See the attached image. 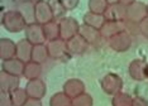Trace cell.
<instances>
[{"instance_id": "obj_8", "label": "cell", "mask_w": 148, "mask_h": 106, "mask_svg": "<svg viewBox=\"0 0 148 106\" xmlns=\"http://www.w3.org/2000/svg\"><path fill=\"white\" fill-rule=\"evenodd\" d=\"M148 16L147 12V4H144L142 1H134L130 5L127 6V19L132 22L140 23L144 18Z\"/></svg>"}, {"instance_id": "obj_24", "label": "cell", "mask_w": 148, "mask_h": 106, "mask_svg": "<svg viewBox=\"0 0 148 106\" xmlns=\"http://www.w3.org/2000/svg\"><path fill=\"white\" fill-rule=\"evenodd\" d=\"M43 31H45V35L47 42L49 41H55V39L60 38V24L58 20H52L47 24L43 25Z\"/></svg>"}, {"instance_id": "obj_5", "label": "cell", "mask_w": 148, "mask_h": 106, "mask_svg": "<svg viewBox=\"0 0 148 106\" xmlns=\"http://www.w3.org/2000/svg\"><path fill=\"white\" fill-rule=\"evenodd\" d=\"M128 73L134 81H144L148 78V63L144 59H133L128 66Z\"/></svg>"}, {"instance_id": "obj_9", "label": "cell", "mask_w": 148, "mask_h": 106, "mask_svg": "<svg viewBox=\"0 0 148 106\" xmlns=\"http://www.w3.org/2000/svg\"><path fill=\"white\" fill-rule=\"evenodd\" d=\"M24 88L29 96V99H37V100H42L47 92V86L45 84V81L41 78L29 80Z\"/></svg>"}, {"instance_id": "obj_18", "label": "cell", "mask_w": 148, "mask_h": 106, "mask_svg": "<svg viewBox=\"0 0 148 106\" xmlns=\"http://www.w3.org/2000/svg\"><path fill=\"white\" fill-rule=\"evenodd\" d=\"M16 10L23 15V18L25 19L27 24H32L36 22V4L29 0H23V1L18 3Z\"/></svg>"}, {"instance_id": "obj_32", "label": "cell", "mask_w": 148, "mask_h": 106, "mask_svg": "<svg viewBox=\"0 0 148 106\" xmlns=\"http://www.w3.org/2000/svg\"><path fill=\"white\" fill-rule=\"evenodd\" d=\"M18 6L16 0H0V9H1V14L9 10H15Z\"/></svg>"}, {"instance_id": "obj_19", "label": "cell", "mask_w": 148, "mask_h": 106, "mask_svg": "<svg viewBox=\"0 0 148 106\" xmlns=\"http://www.w3.org/2000/svg\"><path fill=\"white\" fill-rule=\"evenodd\" d=\"M33 47H34V46L27 38L21 39V41L16 43V58H19L21 61L24 62V63L32 61Z\"/></svg>"}, {"instance_id": "obj_29", "label": "cell", "mask_w": 148, "mask_h": 106, "mask_svg": "<svg viewBox=\"0 0 148 106\" xmlns=\"http://www.w3.org/2000/svg\"><path fill=\"white\" fill-rule=\"evenodd\" d=\"M47 1L51 5V9L53 12V15H55L56 20H60V19L65 18L67 10L65 9V6L62 5V3L60 1V0H47Z\"/></svg>"}, {"instance_id": "obj_38", "label": "cell", "mask_w": 148, "mask_h": 106, "mask_svg": "<svg viewBox=\"0 0 148 106\" xmlns=\"http://www.w3.org/2000/svg\"><path fill=\"white\" fill-rule=\"evenodd\" d=\"M134 1H137V0H118V3H120V4H123V5H125V6L130 5Z\"/></svg>"}, {"instance_id": "obj_27", "label": "cell", "mask_w": 148, "mask_h": 106, "mask_svg": "<svg viewBox=\"0 0 148 106\" xmlns=\"http://www.w3.org/2000/svg\"><path fill=\"white\" fill-rule=\"evenodd\" d=\"M133 97L127 92H119V94L112 96V106H132Z\"/></svg>"}, {"instance_id": "obj_35", "label": "cell", "mask_w": 148, "mask_h": 106, "mask_svg": "<svg viewBox=\"0 0 148 106\" xmlns=\"http://www.w3.org/2000/svg\"><path fill=\"white\" fill-rule=\"evenodd\" d=\"M139 31H140V34H142L144 38L148 39V16L144 18L143 20L139 23Z\"/></svg>"}, {"instance_id": "obj_11", "label": "cell", "mask_w": 148, "mask_h": 106, "mask_svg": "<svg viewBox=\"0 0 148 106\" xmlns=\"http://www.w3.org/2000/svg\"><path fill=\"white\" fill-rule=\"evenodd\" d=\"M55 20V15L51 9V5L47 0H42V1L36 4V22L39 24L45 25L47 23Z\"/></svg>"}, {"instance_id": "obj_28", "label": "cell", "mask_w": 148, "mask_h": 106, "mask_svg": "<svg viewBox=\"0 0 148 106\" xmlns=\"http://www.w3.org/2000/svg\"><path fill=\"white\" fill-rule=\"evenodd\" d=\"M109 3L106 0H89L87 1V8L89 12L91 13H96V14H103L106 12Z\"/></svg>"}, {"instance_id": "obj_10", "label": "cell", "mask_w": 148, "mask_h": 106, "mask_svg": "<svg viewBox=\"0 0 148 106\" xmlns=\"http://www.w3.org/2000/svg\"><path fill=\"white\" fill-rule=\"evenodd\" d=\"M79 34L81 35L87 43H89L90 47H91V46L92 47H97L104 39L99 29L92 28V26H90V25H86V24H84V23L80 24Z\"/></svg>"}, {"instance_id": "obj_31", "label": "cell", "mask_w": 148, "mask_h": 106, "mask_svg": "<svg viewBox=\"0 0 148 106\" xmlns=\"http://www.w3.org/2000/svg\"><path fill=\"white\" fill-rule=\"evenodd\" d=\"M124 28H125V32L129 33L132 37H133V35L140 34L139 23H137V22H132V20H128V19H125V20H124Z\"/></svg>"}, {"instance_id": "obj_14", "label": "cell", "mask_w": 148, "mask_h": 106, "mask_svg": "<svg viewBox=\"0 0 148 106\" xmlns=\"http://www.w3.org/2000/svg\"><path fill=\"white\" fill-rule=\"evenodd\" d=\"M24 68H25V63L16 57L1 61V71L6 72V73L22 77L23 73H24Z\"/></svg>"}, {"instance_id": "obj_33", "label": "cell", "mask_w": 148, "mask_h": 106, "mask_svg": "<svg viewBox=\"0 0 148 106\" xmlns=\"http://www.w3.org/2000/svg\"><path fill=\"white\" fill-rule=\"evenodd\" d=\"M0 106H14L10 92L0 91Z\"/></svg>"}, {"instance_id": "obj_2", "label": "cell", "mask_w": 148, "mask_h": 106, "mask_svg": "<svg viewBox=\"0 0 148 106\" xmlns=\"http://www.w3.org/2000/svg\"><path fill=\"white\" fill-rule=\"evenodd\" d=\"M100 87L106 95L114 96L123 90V80L116 73H106L100 80Z\"/></svg>"}, {"instance_id": "obj_6", "label": "cell", "mask_w": 148, "mask_h": 106, "mask_svg": "<svg viewBox=\"0 0 148 106\" xmlns=\"http://www.w3.org/2000/svg\"><path fill=\"white\" fill-rule=\"evenodd\" d=\"M25 38L32 43L33 46L37 44H45L47 42L46 35H45V31H43V25L39 23H32L28 24L25 28Z\"/></svg>"}, {"instance_id": "obj_15", "label": "cell", "mask_w": 148, "mask_h": 106, "mask_svg": "<svg viewBox=\"0 0 148 106\" xmlns=\"http://www.w3.org/2000/svg\"><path fill=\"white\" fill-rule=\"evenodd\" d=\"M63 92L69 97H76L85 92V84L79 78H70L63 84Z\"/></svg>"}, {"instance_id": "obj_4", "label": "cell", "mask_w": 148, "mask_h": 106, "mask_svg": "<svg viewBox=\"0 0 148 106\" xmlns=\"http://www.w3.org/2000/svg\"><path fill=\"white\" fill-rule=\"evenodd\" d=\"M108 46L114 52L124 53L132 47V35L124 31L122 33H119V34L114 35L110 39H108Z\"/></svg>"}, {"instance_id": "obj_34", "label": "cell", "mask_w": 148, "mask_h": 106, "mask_svg": "<svg viewBox=\"0 0 148 106\" xmlns=\"http://www.w3.org/2000/svg\"><path fill=\"white\" fill-rule=\"evenodd\" d=\"M60 1L62 3V5L65 6V9L67 12L76 9L80 4V0H60Z\"/></svg>"}, {"instance_id": "obj_25", "label": "cell", "mask_w": 148, "mask_h": 106, "mask_svg": "<svg viewBox=\"0 0 148 106\" xmlns=\"http://www.w3.org/2000/svg\"><path fill=\"white\" fill-rule=\"evenodd\" d=\"M10 96H12V100H13L14 106H23L29 99V96H28V94H27L25 88H22L21 86L16 87L15 90H13L10 92Z\"/></svg>"}, {"instance_id": "obj_26", "label": "cell", "mask_w": 148, "mask_h": 106, "mask_svg": "<svg viewBox=\"0 0 148 106\" xmlns=\"http://www.w3.org/2000/svg\"><path fill=\"white\" fill-rule=\"evenodd\" d=\"M71 97H69L65 92H56L49 99V106H71Z\"/></svg>"}, {"instance_id": "obj_12", "label": "cell", "mask_w": 148, "mask_h": 106, "mask_svg": "<svg viewBox=\"0 0 148 106\" xmlns=\"http://www.w3.org/2000/svg\"><path fill=\"white\" fill-rule=\"evenodd\" d=\"M106 20L113 22H124L127 19V6L120 4V3H113L109 4L106 12L104 13Z\"/></svg>"}, {"instance_id": "obj_13", "label": "cell", "mask_w": 148, "mask_h": 106, "mask_svg": "<svg viewBox=\"0 0 148 106\" xmlns=\"http://www.w3.org/2000/svg\"><path fill=\"white\" fill-rule=\"evenodd\" d=\"M66 43H67V51H69L70 56L84 54L90 47V44L80 34H77L75 37H72L71 39L66 41Z\"/></svg>"}, {"instance_id": "obj_1", "label": "cell", "mask_w": 148, "mask_h": 106, "mask_svg": "<svg viewBox=\"0 0 148 106\" xmlns=\"http://www.w3.org/2000/svg\"><path fill=\"white\" fill-rule=\"evenodd\" d=\"M1 24L9 33H19L25 31L27 22L18 10H9L1 14Z\"/></svg>"}, {"instance_id": "obj_42", "label": "cell", "mask_w": 148, "mask_h": 106, "mask_svg": "<svg viewBox=\"0 0 148 106\" xmlns=\"http://www.w3.org/2000/svg\"><path fill=\"white\" fill-rule=\"evenodd\" d=\"M147 12H148V4H147Z\"/></svg>"}, {"instance_id": "obj_30", "label": "cell", "mask_w": 148, "mask_h": 106, "mask_svg": "<svg viewBox=\"0 0 148 106\" xmlns=\"http://www.w3.org/2000/svg\"><path fill=\"white\" fill-rule=\"evenodd\" d=\"M92 104H94V100L91 95L86 94V92L76 96V97H73L71 100V106H92Z\"/></svg>"}, {"instance_id": "obj_41", "label": "cell", "mask_w": 148, "mask_h": 106, "mask_svg": "<svg viewBox=\"0 0 148 106\" xmlns=\"http://www.w3.org/2000/svg\"><path fill=\"white\" fill-rule=\"evenodd\" d=\"M16 1H18V3H21V1H23V0H16Z\"/></svg>"}, {"instance_id": "obj_39", "label": "cell", "mask_w": 148, "mask_h": 106, "mask_svg": "<svg viewBox=\"0 0 148 106\" xmlns=\"http://www.w3.org/2000/svg\"><path fill=\"white\" fill-rule=\"evenodd\" d=\"M106 1H108V3H109V4H113V3H116V1H118V0H106Z\"/></svg>"}, {"instance_id": "obj_20", "label": "cell", "mask_w": 148, "mask_h": 106, "mask_svg": "<svg viewBox=\"0 0 148 106\" xmlns=\"http://www.w3.org/2000/svg\"><path fill=\"white\" fill-rule=\"evenodd\" d=\"M16 57V43L9 38L0 39V58L1 61Z\"/></svg>"}, {"instance_id": "obj_23", "label": "cell", "mask_w": 148, "mask_h": 106, "mask_svg": "<svg viewBox=\"0 0 148 106\" xmlns=\"http://www.w3.org/2000/svg\"><path fill=\"white\" fill-rule=\"evenodd\" d=\"M41 75H42V65L37 63V62H33V61L27 62L23 77H25L29 81V80L41 78Z\"/></svg>"}, {"instance_id": "obj_21", "label": "cell", "mask_w": 148, "mask_h": 106, "mask_svg": "<svg viewBox=\"0 0 148 106\" xmlns=\"http://www.w3.org/2000/svg\"><path fill=\"white\" fill-rule=\"evenodd\" d=\"M82 22L84 24L86 25H90L92 28H96V29H101V26L104 25V23L106 22L105 16L103 14H96V13H91V12H87L82 18Z\"/></svg>"}, {"instance_id": "obj_37", "label": "cell", "mask_w": 148, "mask_h": 106, "mask_svg": "<svg viewBox=\"0 0 148 106\" xmlns=\"http://www.w3.org/2000/svg\"><path fill=\"white\" fill-rule=\"evenodd\" d=\"M23 106H43V105H42V100H37V99H28V101H27Z\"/></svg>"}, {"instance_id": "obj_3", "label": "cell", "mask_w": 148, "mask_h": 106, "mask_svg": "<svg viewBox=\"0 0 148 106\" xmlns=\"http://www.w3.org/2000/svg\"><path fill=\"white\" fill-rule=\"evenodd\" d=\"M60 38L63 41H69L72 37L79 34L80 31V23L72 16H65V18L60 19Z\"/></svg>"}, {"instance_id": "obj_40", "label": "cell", "mask_w": 148, "mask_h": 106, "mask_svg": "<svg viewBox=\"0 0 148 106\" xmlns=\"http://www.w3.org/2000/svg\"><path fill=\"white\" fill-rule=\"evenodd\" d=\"M29 1H32V3H34V4H37V3L42 1V0H29Z\"/></svg>"}, {"instance_id": "obj_36", "label": "cell", "mask_w": 148, "mask_h": 106, "mask_svg": "<svg viewBox=\"0 0 148 106\" xmlns=\"http://www.w3.org/2000/svg\"><path fill=\"white\" fill-rule=\"evenodd\" d=\"M132 106H148V101L140 96H136V97H133Z\"/></svg>"}, {"instance_id": "obj_16", "label": "cell", "mask_w": 148, "mask_h": 106, "mask_svg": "<svg viewBox=\"0 0 148 106\" xmlns=\"http://www.w3.org/2000/svg\"><path fill=\"white\" fill-rule=\"evenodd\" d=\"M125 31L124 28V22H113V20H106L104 23V25L100 29V33H101L104 39H110L114 35L119 34Z\"/></svg>"}, {"instance_id": "obj_22", "label": "cell", "mask_w": 148, "mask_h": 106, "mask_svg": "<svg viewBox=\"0 0 148 106\" xmlns=\"http://www.w3.org/2000/svg\"><path fill=\"white\" fill-rule=\"evenodd\" d=\"M49 58V53H48V48L47 44H37L33 47V52H32V61L37 62L39 65H43L45 62H47V59Z\"/></svg>"}, {"instance_id": "obj_17", "label": "cell", "mask_w": 148, "mask_h": 106, "mask_svg": "<svg viewBox=\"0 0 148 106\" xmlns=\"http://www.w3.org/2000/svg\"><path fill=\"white\" fill-rule=\"evenodd\" d=\"M19 85H21V77L6 73L4 71L0 72V91L12 92L16 87H19Z\"/></svg>"}, {"instance_id": "obj_7", "label": "cell", "mask_w": 148, "mask_h": 106, "mask_svg": "<svg viewBox=\"0 0 148 106\" xmlns=\"http://www.w3.org/2000/svg\"><path fill=\"white\" fill-rule=\"evenodd\" d=\"M47 48H48L49 58L52 59H63L70 56L69 51H67V43L61 38L47 42Z\"/></svg>"}]
</instances>
